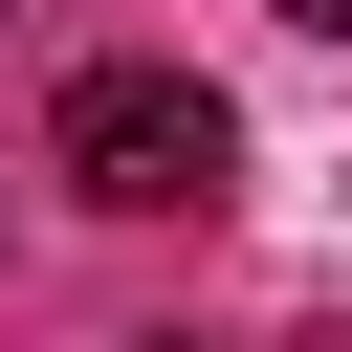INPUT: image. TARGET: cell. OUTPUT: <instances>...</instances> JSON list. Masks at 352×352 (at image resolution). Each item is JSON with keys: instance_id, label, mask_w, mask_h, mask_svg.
Instances as JSON below:
<instances>
[{"instance_id": "obj_1", "label": "cell", "mask_w": 352, "mask_h": 352, "mask_svg": "<svg viewBox=\"0 0 352 352\" xmlns=\"http://www.w3.org/2000/svg\"><path fill=\"white\" fill-rule=\"evenodd\" d=\"M44 154H66L110 220H220V198H242V110H220L198 66H88Z\"/></svg>"}, {"instance_id": "obj_2", "label": "cell", "mask_w": 352, "mask_h": 352, "mask_svg": "<svg viewBox=\"0 0 352 352\" xmlns=\"http://www.w3.org/2000/svg\"><path fill=\"white\" fill-rule=\"evenodd\" d=\"M286 22H330V44H352V0H286Z\"/></svg>"}, {"instance_id": "obj_3", "label": "cell", "mask_w": 352, "mask_h": 352, "mask_svg": "<svg viewBox=\"0 0 352 352\" xmlns=\"http://www.w3.org/2000/svg\"><path fill=\"white\" fill-rule=\"evenodd\" d=\"M132 352H198V330H132Z\"/></svg>"}]
</instances>
